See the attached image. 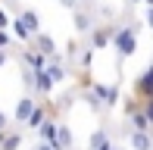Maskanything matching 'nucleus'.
I'll use <instances>...</instances> for the list:
<instances>
[{"mask_svg": "<svg viewBox=\"0 0 153 150\" xmlns=\"http://www.w3.org/2000/svg\"><path fill=\"white\" fill-rule=\"evenodd\" d=\"M56 128H59V122H56V119L50 116V119H47L44 125L38 128V138L44 141V144H56Z\"/></svg>", "mask_w": 153, "mask_h": 150, "instance_id": "12", "label": "nucleus"}, {"mask_svg": "<svg viewBox=\"0 0 153 150\" xmlns=\"http://www.w3.org/2000/svg\"><path fill=\"white\" fill-rule=\"evenodd\" d=\"M13 44V38H10V31L6 28H0V50H6V47Z\"/></svg>", "mask_w": 153, "mask_h": 150, "instance_id": "21", "label": "nucleus"}, {"mask_svg": "<svg viewBox=\"0 0 153 150\" xmlns=\"http://www.w3.org/2000/svg\"><path fill=\"white\" fill-rule=\"evenodd\" d=\"M6 59H10V53H6V50H0V69L6 66Z\"/></svg>", "mask_w": 153, "mask_h": 150, "instance_id": "27", "label": "nucleus"}, {"mask_svg": "<svg viewBox=\"0 0 153 150\" xmlns=\"http://www.w3.org/2000/svg\"><path fill=\"white\" fill-rule=\"evenodd\" d=\"M134 97H141V100H150V97H153V63L137 75V81H134Z\"/></svg>", "mask_w": 153, "mask_h": 150, "instance_id": "4", "label": "nucleus"}, {"mask_svg": "<svg viewBox=\"0 0 153 150\" xmlns=\"http://www.w3.org/2000/svg\"><path fill=\"white\" fill-rule=\"evenodd\" d=\"M6 128H10V116L0 110V131H6Z\"/></svg>", "mask_w": 153, "mask_h": 150, "instance_id": "23", "label": "nucleus"}, {"mask_svg": "<svg viewBox=\"0 0 153 150\" xmlns=\"http://www.w3.org/2000/svg\"><path fill=\"white\" fill-rule=\"evenodd\" d=\"M141 110H144V116L150 119V128H153V97H150V100H141Z\"/></svg>", "mask_w": 153, "mask_h": 150, "instance_id": "20", "label": "nucleus"}, {"mask_svg": "<svg viewBox=\"0 0 153 150\" xmlns=\"http://www.w3.org/2000/svg\"><path fill=\"white\" fill-rule=\"evenodd\" d=\"M88 150H113V138H109L106 128H97L88 141Z\"/></svg>", "mask_w": 153, "mask_h": 150, "instance_id": "9", "label": "nucleus"}, {"mask_svg": "<svg viewBox=\"0 0 153 150\" xmlns=\"http://www.w3.org/2000/svg\"><path fill=\"white\" fill-rule=\"evenodd\" d=\"M44 69H47V75L53 78V85H59V81L69 78V72H66V66H62V63H47Z\"/></svg>", "mask_w": 153, "mask_h": 150, "instance_id": "16", "label": "nucleus"}, {"mask_svg": "<svg viewBox=\"0 0 153 150\" xmlns=\"http://www.w3.org/2000/svg\"><path fill=\"white\" fill-rule=\"evenodd\" d=\"M128 147L131 150H153V134L150 131H128Z\"/></svg>", "mask_w": 153, "mask_h": 150, "instance_id": "8", "label": "nucleus"}, {"mask_svg": "<svg viewBox=\"0 0 153 150\" xmlns=\"http://www.w3.org/2000/svg\"><path fill=\"white\" fill-rule=\"evenodd\" d=\"M128 3H144V0H128Z\"/></svg>", "mask_w": 153, "mask_h": 150, "instance_id": "30", "label": "nucleus"}, {"mask_svg": "<svg viewBox=\"0 0 153 150\" xmlns=\"http://www.w3.org/2000/svg\"><path fill=\"white\" fill-rule=\"evenodd\" d=\"M144 25H147V28H153V6H147V16H144Z\"/></svg>", "mask_w": 153, "mask_h": 150, "instance_id": "24", "label": "nucleus"}, {"mask_svg": "<svg viewBox=\"0 0 153 150\" xmlns=\"http://www.w3.org/2000/svg\"><path fill=\"white\" fill-rule=\"evenodd\" d=\"M6 3H10V6H13V10H16V0H6Z\"/></svg>", "mask_w": 153, "mask_h": 150, "instance_id": "28", "label": "nucleus"}, {"mask_svg": "<svg viewBox=\"0 0 153 150\" xmlns=\"http://www.w3.org/2000/svg\"><path fill=\"white\" fill-rule=\"evenodd\" d=\"M113 150H125V147H119V144H113Z\"/></svg>", "mask_w": 153, "mask_h": 150, "instance_id": "29", "label": "nucleus"}, {"mask_svg": "<svg viewBox=\"0 0 153 150\" xmlns=\"http://www.w3.org/2000/svg\"><path fill=\"white\" fill-rule=\"evenodd\" d=\"M19 19H22V25L31 31V38L41 31V16H38L34 10H19Z\"/></svg>", "mask_w": 153, "mask_h": 150, "instance_id": "14", "label": "nucleus"}, {"mask_svg": "<svg viewBox=\"0 0 153 150\" xmlns=\"http://www.w3.org/2000/svg\"><path fill=\"white\" fill-rule=\"evenodd\" d=\"M59 3H62V6H66V10H75V6H78V3H81V0H59Z\"/></svg>", "mask_w": 153, "mask_h": 150, "instance_id": "25", "label": "nucleus"}, {"mask_svg": "<svg viewBox=\"0 0 153 150\" xmlns=\"http://www.w3.org/2000/svg\"><path fill=\"white\" fill-rule=\"evenodd\" d=\"M137 31H141V25H116L113 50L119 53V56H134L137 53Z\"/></svg>", "mask_w": 153, "mask_h": 150, "instance_id": "1", "label": "nucleus"}, {"mask_svg": "<svg viewBox=\"0 0 153 150\" xmlns=\"http://www.w3.org/2000/svg\"><path fill=\"white\" fill-rule=\"evenodd\" d=\"M47 119H50V110H47V106H34V110H31V116H28V122H25V128H34V131H38V128L41 125H44V122Z\"/></svg>", "mask_w": 153, "mask_h": 150, "instance_id": "13", "label": "nucleus"}, {"mask_svg": "<svg viewBox=\"0 0 153 150\" xmlns=\"http://www.w3.org/2000/svg\"><path fill=\"white\" fill-rule=\"evenodd\" d=\"M72 144H75V134H72V128L66 125V122H59V128H56V150H72Z\"/></svg>", "mask_w": 153, "mask_h": 150, "instance_id": "11", "label": "nucleus"}, {"mask_svg": "<svg viewBox=\"0 0 153 150\" xmlns=\"http://www.w3.org/2000/svg\"><path fill=\"white\" fill-rule=\"evenodd\" d=\"M10 28H13V35H16L19 41H31V31H28V28L22 25V19H19V16L13 19V22H10Z\"/></svg>", "mask_w": 153, "mask_h": 150, "instance_id": "17", "label": "nucleus"}, {"mask_svg": "<svg viewBox=\"0 0 153 150\" xmlns=\"http://www.w3.org/2000/svg\"><path fill=\"white\" fill-rule=\"evenodd\" d=\"M78 53H81V41H78V38H69V41H66V59H72V63H75Z\"/></svg>", "mask_w": 153, "mask_h": 150, "instance_id": "18", "label": "nucleus"}, {"mask_svg": "<svg viewBox=\"0 0 153 150\" xmlns=\"http://www.w3.org/2000/svg\"><path fill=\"white\" fill-rule=\"evenodd\" d=\"M85 3H94V0H85Z\"/></svg>", "mask_w": 153, "mask_h": 150, "instance_id": "32", "label": "nucleus"}, {"mask_svg": "<svg viewBox=\"0 0 153 150\" xmlns=\"http://www.w3.org/2000/svg\"><path fill=\"white\" fill-rule=\"evenodd\" d=\"M34 150H56V147H53V144H44V141H38V147H34Z\"/></svg>", "mask_w": 153, "mask_h": 150, "instance_id": "26", "label": "nucleus"}, {"mask_svg": "<svg viewBox=\"0 0 153 150\" xmlns=\"http://www.w3.org/2000/svg\"><path fill=\"white\" fill-rule=\"evenodd\" d=\"M116 103H119V81L109 85V94H106V106H116Z\"/></svg>", "mask_w": 153, "mask_h": 150, "instance_id": "19", "label": "nucleus"}, {"mask_svg": "<svg viewBox=\"0 0 153 150\" xmlns=\"http://www.w3.org/2000/svg\"><path fill=\"white\" fill-rule=\"evenodd\" d=\"M128 122H131V128H134V131H150V119L144 116V110H134V113L128 116Z\"/></svg>", "mask_w": 153, "mask_h": 150, "instance_id": "15", "label": "nucleus"}, {"mask_svg": "<svg viewBox=\"0 0 153 150\" xmlns=\"http://www.w3.org/2000/svg\"><path fill=\"white\" fill-rule=\"evenodd\" d=\"M22 141H25V131L19 125H10L6 131H0V150H22Z\"/></svg>", "mask_w": 153, "mask_h": 150, "instance_id": "3", "label": "nucleus"}, {"mask_svg": "<svg viewBox=\"0 0 153 150\" xmlns=\"http://www.w3.org/2000/svg\"><path fill=\"white\" fill-rule=\"evenodd\" d=\"M53 88H56V85H53V78L47 75V69H34V91H38L41 97H47Z\"/></svg>", "mask_w": 153, "mask_h": 150, "instance_id": "10", "label": "nucleus"}, {"mask_svg": "<svg viewBox=\"0 0 153 150\" xmlns=\"http://www.w3.org/2000/svg\"><path fill=\"white\" fill-rule=\"evenodd\" d=\"M144 3H147V6H153V0H144Z\"/></svg>", "mask_w": 153, "mask_h": 150, "instance_id": "31", "label": "nucleus"}, {"mask_svg": "<svg viewBox=\"0 0 153 150\" xmlns=\"http://www.w3.org/2000/svg\"><path fill=\"white\" fill-rule=\"evenodd\" d=\"M10 22H13V19H10V13L0 6V28H10Z\"/></svg>", "mask_w": 153, "mask_h": 150, "instance_id": "22", "label": "nucleus"}, {"mask_svg": "<svg viewBox=\"0 0 153 150\" xmlns=\"http://www.w3.org/2000/svg\"><path fill=\"white\" fill-rule=\"evenodd\" d=\"M113 31H116V25H94V28L88 31V44H91L94 50H106V47L113 44Z\"/></svg>", "mask_w": 153, "mask_h": 150, "instance_id": "2", "label": "nucleus"}, {"mask_svg": "<svg viewBox=\"0 0 153 150\" xmlns=\"http://www.w3.org/2000/svg\"><path fill=\"white\" fill-rule=\"evenodd\" d=\"M72 25H75V31L78 35H88V31L94 28V16H91V10H81V6H75L72 10Z\"/></svg>", "mask_w": 153, "mask_h": 150, "instance_id": "5", "label": "nucleus"}, {"mask_svg": "<svg viewBox=\"0 0 153 150\" xmlns=\"http://www.w3.org/2000/svg\"><path fill=\"white\" fill-rule=\"evenodd\" d=\"M34 106H38V100L31 97V94H25L22 100H19L16 103V113H13V122H16V125H25V122H28V116H31V110Z\"/></svg>", "mask_w": 153, "mask_h": 150, "instance_id": "6", "label": "nucleus"}, {"mask_svg": "<svg viewBox=\"0 0 153 150\" xmlns=\"http://www.w3.org/2000/svg\"><path fill=\"white\" fill-rule=\"evenodd\" d=\"M31 44H34V47H31V50H38V53H44V56H47V59H50V56H53V53H56V41H53L50 35H44V31H38V35H34V38H31Z\"/></svg>", "mask_w": 153, "mask_h": 150, "instance_id": "7", "label": "nucleus"}]
</instances>
